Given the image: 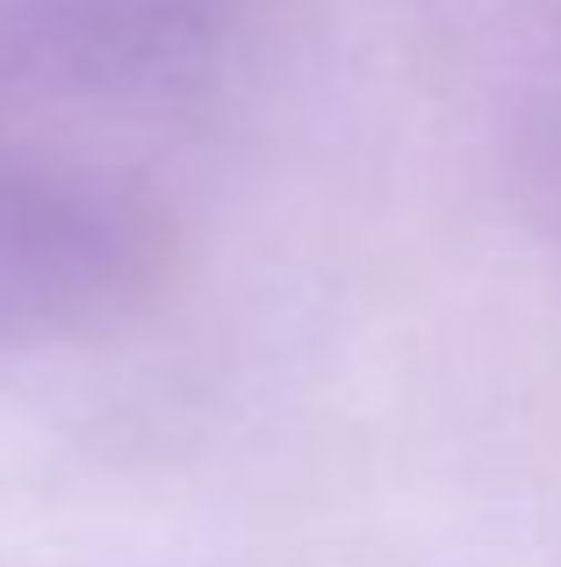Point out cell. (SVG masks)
Instances as JSON below:
<instances>
[{
  "label": "cell",
  "mask_w": 561,
  "mask_h": 567,
  "mask_svg": "<svg viewBox=\"0 0 561 567\" xmlns=\"http://www.w3.org/2000/svg\"><path fill=\"white\" fill-rule=\"evenodd\" d=\"M159 223L137 194L0 144V352H43L115 323L159 280Z\"/></svg>",
  "instance_id": "1"
}]
</instances>
